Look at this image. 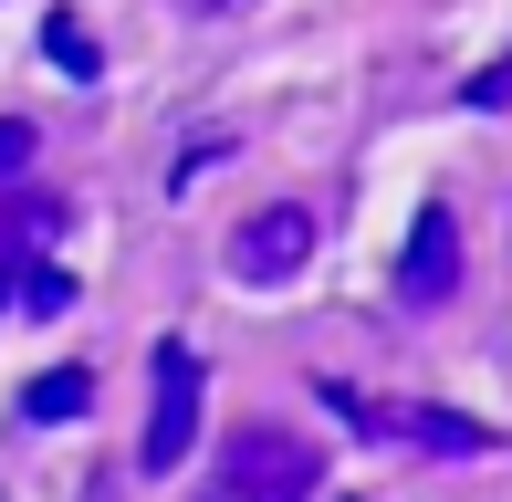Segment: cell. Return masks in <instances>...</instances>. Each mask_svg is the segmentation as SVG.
Segmentation results:
<instances>
[{
	"instance_id": "6da1fadb",
	"label": "cell",
	"mask_w": 512,
	"mask_h": 502,
	"mask_svg": "<svg viewBox=\"0 0 512 502\" xmlns=\"http://www.w3.org/2000/svg\"><path fill=\"white\" fill-rule=\"evenodd\" d=\"M324 482V450L304 440V429H241V440L220 450V471H209V492L199 502H314Z\"/></svg>"
},
{
	"instance_id": "7a4b0ae2",
	"label": "cell",
	"mask_w": 512,
	"mask_h": 502,
	"mask_svg": "<svg viewBox=\"0 0 512 502\" xmlns=\"http://www.w3.org/2000/svg\"><path fill=\"white\" fill-rule=\"evenodd\" d=\"M157 398H147V440H136V471H157V482H168V471H189V440H199V398H209V377H199V356L178 346H157Z\"/></svg>"
},
{
	"instance_id": "3957f363",
	"label": "cell",
	"mask_w": 512,
	"mask_h": 502,
	"mask_svg": "<svg viewBox=\"0 0 512 502\" xmlns=\"http://www.w3.org/2000/svg\"><path fill=\"white\" fill-rule=\"evenodd\" d=\"M335 408L366 429V440L439 450V461H481V450H492V429H481V419H460V408H418V398H356V387H335Z\"/></svg>"
},
{
	"instance_id": "277c9868",
	"label": "cell",
	"mask_w": 512,
	"mask_h": 502,
	"mask_svg": "<svg viewBox=\"0 0 512 502\" xmlns=\"http://www.w3.org/2000/svg\"><path fill=\"white\" fill-rule=\"evenodd\" d=\"M304 262H314V210L304 199H272V210H251L230 231V272L241 283H293Z\"/></svg>"
},
{
	"instance_id": "5b68a950",
	"label": "cell",
	"mask_w": 512,
	"mask_h": 502,
	"mask_svg": "<svg viewBox=\"0 0 512 502\" xmlns=\"http://www.w3.org/2000/svg\"><path fill=\"white\" fill-rule=\"evenodd\" d=\"M450 293H460V220H450V210H418L408 262H398V304L429 314V304H450Z\"/></svg>"
},
{
	"instance_id": "8992f818",
	"label": "cell",
	"mask_w": 512,
	"mask_h": 502,
	"mask_svg": "<svg viewBox=\"0 0 512 502\" xmlns=\"http://www.w3.org/2000/svg\"><path fill=\"white\" fill-rule=\"evenodd\" d=\"M53 231H63V199H42V189H0V304H11V283L53 251Z\"/></svg>"
},
{
	"instance_id": "52a82bcc",
	"label": "cell",
	"mask_w": 512,
	"mask_h": 502,
	"mask_svg": "<svg viewBox=\"0 0 512 502\" xmlns=\"http://www.w3.org/2000/svg\"><path fill=\"white\" fill-rule=\"evenodd\" d=\"M84 408H95V377H84V367H53V377L21 387V419H32V429H63V419H84Z\"/></svg>"
},
{
	"instance_id": "ba28073f",
	"label": "cell",
	"mask_w": 512,
	"mask_h": 502,
	"mask_svg": "<svg viewBox=\"0 0 512 502\" xmlns=\"http://www.w3.org/2000/svg\"><path fill=\"white\" fill-rule=\"evenodd\" d=\"M32 157H42L32 116H0V189H21V178H32Z\"/></svg>"
},
{
	"instance_id": "9c48e42d",
	"label": "cell",
	"mask_w": 512,
	"mask_h": 502,
	"mask_svg": "<svg viewBox=\"0 0 512 502\" xmlns=\"http://www.w3.org/2000/svg\"><path fill=\"white\" fill-rule=\"evenodd\" d=\"M42 42H53V63H63V74H95V42H84V21H53Z\"/></svg>"
},
{
	"instance_id": "30bf717a",
	"label": "cell",
	"mask_w": 512,
	"mask_h": 502,
	"mask_svg": "<svg viewBox=\"0 0 512 502\" xmlns=\"http://www.w3.org/2000/svg\"><path fill=\"white\" fill-rule=\"evenodd\" d=\"M178 11H199V21H230V11H241V0H178Z\"/></svg>"
}]
</instances>
